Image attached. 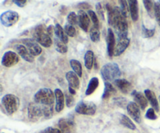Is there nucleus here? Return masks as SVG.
Wrapping results in <instances>:
<instances>
[{"instance_id": "1", "label": "nucleus", "mask_w": 160, "mask_h": 133, "mask_svg": "<svg viewBox=\"0 0 160 133\" xmlns=\"http://www.w3.org/2000/svg\"><path fill=\"white\" fill-rule=\"evenodd\" d=\"M108 23L115 29L118 37L128 36V23L127 17L121 12L119 7H112L111 5L106 4Z\"/></svg>"}, {"instance_id": "2", "label": "nucleus", "mask_w": 160, "mask_h": 133, "mask_svg": "<svg viewBox=\"0 0 160 133\" xmlns=\"http://www.w3.org/2000/svg\"><path fill=\"white\" fill-rule=\"evenodd\" d=\"M100 74H101L102 78L106 82H109V81L116 80L117 78L120 77L121 75V71L117 63L109 62L102 67L100 70Z\"/></svg>"}, {"instance_id": "3", "label": "nucleus", "mask_w": 160, "mask_h": 133, "mask_svg": "<svg viewBox=\"0 0 160 133\" xmlns=\"http://www.w3.org/2000/svg\"><path fill=\"white\" fill-rule=\"evenodd\" d=\"M33 39L44 48H49L52 45V37L47 32V28L45 25L40 24L36 26L33 32Z\"/></svg>"}, {"instance_id": "4", "label": "nucleus", "mask_w": 160, "mask_h": 133, "mask_svg": "<svg viewBox=\"0 0 160 133\" xmlns=\"http://www.w3.org/2000/svg\"><path fill=\"white\" fill-rule=\"evenodd\" d=\"M34 102L42 105H53L56 98H55V93L49 88L40 89L36 92L34 96Z\"/></svg>"}, {"instance_id": "5", "label": "nucleus", "mask_w": 160, "mask_h": 133, "mask_svg": "<svg viewBox=\"0 0 160 133\" xmlns=\"http://www.w3.org/2000/svg\"><path fill=\"white\" fill-rule=\"evenodd\" d=\"M1 104L8 115H13L20 107V99L17 96L7 93L2 97Z\"/></svg>"}, {"instance_id": "6", "label": "nucleus", "mask_w": 160, "mask_h": 133, "mask_svg": "<svg viewBox=\"0 0 160 133\" xmlns=\"http://www.w3.org/2000/svg\"><path fill=\"white\" fill-rule=\"evenodd\" d=\"M28 118L31 121H38L42 118H45V105L30 103L28 107Z\"/></svg>"}, {"instance_id": "7", "label": "nucleus", "mask_w": 160, "mask_h": 133, "mask_svg": "<svg viewBox=\"0 0 160 133\" xmlns=\"http://www.w3.org/2000/svg\"><path fill=\"white\" fill-rule=\"evenodd\" d=\"M96 105L91 101H81L77 104L76 107H75V112L79 115L92 116L96 113Z\"/></svg>"}, {"instance_id": "8", "label": "nucleus", "mask_w": 160, "mask_h": 133, "mask_svg": "<svg viewBox=\"0 0 160 133\" xmlns=\"http://www.w3.org/2000/svg\"><path fill=\"white\" fill-rule=\"evenodd\" d=\"M19 18H20V16L17 12L12 10H8L1 14L0 21L4 26L10 27L17 23Z\"/></svg>"}, {"instance_id": "9", "label": "nucleus", "mask_w": 160, "mask_h": 133, "mask_svg": "<svg viewBox=\"0 0 160 133\" xmlns=\"http://www.w3.org/2000/svg\"><path fill=\"white\" fill-rule=\"evenodd\" d=\"M19 60H20V58H19V55L17 53L12 51H7L3 55L1 63L3 66L9 68V67L17 65L19 62Z\"/></svg>"}, {"instance_id": "10", "label": "nucleus", "mask_w": 160, "mask_h": 133, "mask_svg": "<svg viewBox=\"0 0 160 133\" xmlns=\"http://www.w3.org/2000/svg\"><path fill=\"white\" fill-rule=\"evenodd\" d=\"M21 41L22 43L23 44V45L26 46V48H28V51L31 52V54L34 57H35V56H38L42 54V48H41L39 44L34 39L24 38Z\"/></svg>"}, {"instance_id": "11", "label": "nucleus", "mask_w": 160, "mask_h": 133, "mask_svg": "<svg viewBox=\"0 0 160 133\" xmlns=\"http://www.w3.org/2000/svg\"><path fill=\"white\" fill-rule=\"evenodd\" d=\"M58 126L64 133L76 132V126L73 118H60L58 121Z\"/></svg>"}, {"instance_id": "12", "label": "nucleus", "mask_w": 160, "mask_h": 133, "mask_svg": "<svg viewBox=\"0 0 160 133\" xmlns=\"http://www.w3.org/2000/svg\"><path fill=\"white\" fill-rule=\"evenodd\" d=\"M131 40L128 36H122L118 37V41L116 44L115 51H114V56L118 57L120 56L128 48Z\"/></svg>"}, {"instance_id": "13", "label": "nucleus", "mask_w": 160, "mask_h": 133, "mask_svg": "<svg viewBox=\"0 0 160 133\" xmlns=\"http://www.w3.org/2000/svg\"><path fill=\"white\" fill-rule=\"evenodd\" d=\"M127 111H128V115L134 121H136L138 124L142 122V115H141L140 107L135 102L131 101V102L128 103V106H127Z\"/></svg>"}, {"instance_id": "14", "label": "nucleus", "mask_w": 160, "mask_h": 133, "mask_svg": "<svg viewBox=\"0 0 160 133\" xmlns=\"http://www.w3.org/2000/svg\"><path fill=\"white\" fill-rule=\"evenodd\" d=\"M78 16V25H79V26L84 31V32H88L89 27H90V17H89L88 14L87 12H84V10H79Z\"/></svg>"}, {"instance_id": "15", "label": "nucleus", "mask_w": 160, "mask_h": 133, "mask_svg": "<svg viewBox=\"0 0 160 133\" xmlns=\"http://www.w3.org/2000/svg\"><path fill=\"white\" fill-rule=\"evenodd\" d=\"M106 44H107V53L108 55L110 58L114 56V51L116 47V40L115 35L111 28H109L107 31V36H106Z\"/></svg>"}, {"instance_id": "16", "label": "nucleus", "mask_w": 160, "mask_h": 133, "mask_svg": "<svg viewBox=\"0 0 160 133\" xmlns=\"http://www.w3.org/2000/svg\"><path fill=\"white\" fill-rule=\"evenodd\" d=\"M15 50L17 51V53L26 62H34V57L31 54L26 46L23 45H17L15 46Z\"/></svg>"}, {"instance_id": "17", "label": "nucleus", "mask_w": 160, "mask_h": 133, "mask_svg": "<svg viewBox=\"0 0 160 133\" xmlns=\"http://www.w3.org/2000/svg\"><path fill=\"white\" fill-rule=\"evenodd\" d=\"M55 98H56V106H55V110L57 113L62 112L64 108V104H65V96L60 89H56L54 91Z\"/></svg>"}, {"instance_id": "18", "label": "nucleus", "mask_w": 160, "mask_h": 133, "mask_svg": "<svg viewBox=\"0 0 160 133\" xmlns=\"http://www.w3.org/2000/svg\"><path fill=\"white\" fill-rule=\"evenodd\" d=\"M66 79L68 82L69 87L74 90H78L80 87V79L79 76L73 71L67 72L66 74Z\"/></svg>"}, {"instance_id": "19", "label": "nucleus", "mask_w": 160, "mask_h": 133, "mask_svg": "<svg viewBox=\"0 0 160 133\" xmlns=\"http://www.w3.org/2000/svg\"><path fill=\"white\" fill-rule=\"evenodd\" d=\"M131 94H132L136 104L140 107L142 110H145L148 106V100H147L145 95H144L142 92H138L135 90L133 91Z\"/></svg>"}, {"instance_id": "20", "label": "nucleus", "mask_w": 160, "mask_h": 133, "mask_svg": "<svg viewBox=\"0 0 160 133\" xmlns=\"http://www.w3.org/2000/svg\"><path fill=\"white\" fill-rule=\"evenodd\" d=\"M114 82H115V85L117 86V87H118L119 90L123 93H125V94H128V93H130L131 88H132L131 83L127 79H117Z\"/></svg>"}, {"instance_id": "21", "label": "nucleus", "mask_w": 160, "mask_h": 133, "mask_svg": "<svg viewBox=\"0 0 160 133\" xmlns=\"http://www.w3.org/2000/svg\"><path fill=\"white\" fill-rule=\"evenodd\" d=\"M145 97H146L147 100L149 101V103L151 104L152 108L155 109L156 112H158L159 111V102H158V100L156 98V94H155L154 92L152 90H149V89H146L144 92Z\"/></svg>"}, {"instance_id": "22", "label": "nucleus", "mask_w": 160, "mask_h": 133, "mask_svg": "<svg viewBox=\"0 0 160 133\" xmlns=\"http://www.w3.org/2000/svg\"><path fill=\"white\" fill-rule=\"evenodd\" d=\"M129 6L130 14L133 21H137L138 20V0H128Z\"/></svg>"}, {"instance_id": "23", "label": "nucleus", "mask_w": 160, "mask_h": 133, "mask_svg": "<svg viewBox=\"0 0 160 133\" xmlns=\"http://www.w3.org/2000/svg\"><path fill=\"white\" fill-rule=\"evenodd\" d=\"M55 34H56V37L61 41L65 44L68 43V36L67 35V34L64 31V29H62L61 25L58 23H56L55 25Z\"/></svg>"}, {"instance_id": "24", "label": "nucleus", "mask_w": 160, "mask_h": 133, "mask_svg": "<svg viewBox=\"0 0 160 133\" xmlns=\"http://www.w3.org/2000/svg\"><path fill=\"white\" fill-rule=\"evenodd\" d=\"M84 65H85L86 69L88 70H91L93 67L94 63H95V54L92 51L88 50L86 51L85 55H84Z\"/></svg>"}, {"instance_id": "25", "label": "nucleus", "mask_w": 160, "mask_h": 133, "mask_svg": "<svg viewBox=\"0 0 160 133\" xmlns=\"http://www.w3.org/2000/svg\"><path fill=\"white\" fill-rule=\"evenodd\" d=\"M98 85H99V80H98V78L92 77L89 81L87 89L85 90L86 96H90L91 94H92L96 90V89L98 88Z\"/></svg>"}, {"instance_id": "26", "label": "nucleus", "mask_w": 160, "mask_h": 133, "mask_svg": "<svg viewBox=\"0 0 160 133\" xmlns=\"http://www.w3.org/2000/svg\"><path fill=\"white\" fill-rule=\"evenodd\" d=\"M105 88L104 91H103V94L102 98L103 100H106L108 98L110 97L112 95L116 94L117 93V90L115 89V87H113V86L109 82H105L104 83Z\"/></svg>"}, {"instance_id": "27", "label": "nucleus", "mask_w": 160, "mask_h": 133, "mask_svg": "<svg viewBox=\"0 0 160 133\" xmlns=\"http://www.w3.org/2000/svg\"><path fill=\"white\" fill-rule=\"evenodd\" d=\"M120 122L124 127L128 128V129H131V130H135L136 129V126L134 125V123L131 121V118L129 117H128L125 115H120Z\"/></svg>"}, {"instance_id": "28", "label": "nucleus", "mask_w": 160, "mask_h": 133, "mask_svg": "<svg viewBox=\"0 0 160 133\" xmlns=\"http://www.w3.org/2000/svg\"><path fill=\"white\" fill-rule=\"evenodd\" d=\"M70 65L73 71L79 77H81L82 76V65H81V62L78 60H76V59H71L70 61Z\"/></svg>"}, {"instance_id": "29", "label": "nucleus", "mask_w": 160, "mask_h": 133, "mask_svg": "<svg viewBox=\"0 0 160 133\" xmlns=\"http://www.w3.org/2000/svg\"><path fill=\"white\" fill-rule=\"evenodd\" d=\"M55 45H56V50L60 54H65L68 51L67 44L63 43L58 38H56V40H55Z\"/></svg>"}, {"instance_id": "30", "label": "nucleus", "mask_w": 160, "mask_h": 133, "mask_svg": "<svg viewBox=\"0 0 160 133\" xmlns=\"http://www.w3.org/2000/svg\"><path fill=\"white\" fill-rule=\"evenodd\" d=\"M90 38L92 41L98 42L100 40V31L99 28L92 26L90 30Z\"/></svg>"}, {"instance_id": "31", "label": "nucleus", "mask_w": 160, "mask_h": 133, "mask_svg": "<svg viewBox=\"0 0 160 133\" xmlns=\"http://www.w3.org/2000/svg\"><path fill=\"white\" fill-rule=\"evenodd\" d=\"M142 1H143V4L145 6V8L147 10V12H148V13L151 17H152L155 6V3L153 2V0H142Z\"/></svg>"}, {"instance_id": "32", "label": "nucleus", "mask_w": 160, "mask_h": 133, "mask_svg": "<svg viewBox=\"0 0 160 133\" xmlns=\"http://www.w3.org/2000/svg\"><path fill=\"white\" fill-rule=\"evenodd\" d=\"M155 32H156V29L153 28V29H148L147 27H145V25H142V34L143 37L145 38H150V37H152L154 36Z\"/></svg>"}, {"instance_id": "33", "label": "nucleus", "mask_w": 160, "mask_h": 133, "mask_svg": "<svg viewBox=\"0 0 160 133\" xmlns=\"http://www.w3.org/2000/svg\"><path fill=\"white\" fill-rule=\"evenodd\" d=\"M112 101H113L114 104H116V105L118 106V107H123V108H125V107L127 108V106H128V103H128V101H127L126 98H123L122 97L113 98V99H112Z\"/></svg>"}, {"instance_id": "34", "label": "nucleus", "mask_w": 160, "mask_h": 133, "mask_svg": "<svg viewBox=\"0 0 160 133\" xmlns=\"http://www.w3.org/2000/svg\"><path fill=\"white\" fill-rule=\"evenodd\" d=\"M88 14L90 17L92 23H93V26L97 28H99V20H98V17L97 14L93 10H88Z\"/></svg>"}, {"instance_id": "35", "label": "nucleus", "mask_w": 160, "mask_h": 133, "mask_svg": "<svg viewBox=\"0 0 160 133\" xmlns=\"http://www.w3.org/2000/svg\"><path fill=\"white\" fill-rule=\"evenodd\" d=\"M119 2H120V10H121V12H123V15L127 17H128V12H130L128 0H119Z\"/></svg>"}, {"instance_id": "36", "label": "nucleus", "mask_w": 160, "mask_h": 133, "mask_svg": "<svg viewBox=\"0 0 160 133\" xmlns=\"http://www.w3.org/2000/svg\"><path fill=\"white\" fill-rule=\"evenodd\" d=\"M67 22L73 26L78 24V16L74 12H70L67 16Z\"/></svg>"}, {"instance_id": "37", "label": "nucleus", "mask_w": 160, "mask_h": 133, "mask_svg": "<svg viewBox=\"0 0 160 133\" xmlns=\"http://www.w3.org/2000/svg\"><path fill=\"white\" fill-rule=\"evenodd\" d=\"M64 31H65V33L67 34V35L68 37H73L76 35V29H75V27L73 25H70L69 23L65 25V26H64Z\"/></svg>"}, {"instance_id": "38", "label": "nucleus", "mask_w": 160, "mask_h": 133, "mask_svg": "<svg viewBox=\"0 0 160 133\" xmlns=\"http://www.w3.org/2000/svg\"><path fill=\"white\" fill-rule=\"evenodd\" d=\"M73 95L70 94V93H65V102L67 107H71L74 104V98Z\"/></svg>"}, {"instance_id": "39", "label": "nucleus", "mask_w": 160, "mask_h": 133, "mask_svg": "<svg viewBox=\"0 0 160 133\" xmlns=\"http://www.w3.org/2000/svg\"><path fill=\"white\" fill-rule=\"evenodd\" d=\"M145 118L149 120H156L157 119V116L156 115V111H155L154 108H149L147 111L146 114H145Z\"/></svg>"}, {"instance_id": "40", "label": "nucleus", "mask_w": 160, "mask_h": 133, "mask_svg": "<svg viewBox=\"0 0 160 133\" xmlns=\"http://www.w3.org/2000/svg\"><path fill=\"white\" fill-rule=\"evenodd\" d=\"M154 14H155V17H156V21H157L158 24L160 26V4L159 2L155 3Z\"/></svg>"}, {"instance_id": "41", "label": "nucleus", "mask_w": 160, "mask_h": 133, "mask_svg": "<svg viewBox=\"0 0 160 133\" xmlns=\"http://www.w3.org/2000/svg\"><path fill=\"white\" fill-rule=\"evenodd\" d=\"M95 9H96L97 13H98V17L102 19V20H105V13H104V9H103L102 6L100 2H98L95 6Z\"/></svg>"}, {"instance_id": "42", "label": "nucleus", "mask_w": 160, "mask_h": 133, "mask_svg": "<svg viewBox=\"0 0 160 133\" xmlns=\"http://www.w3.org/2000/svg\"><path fill=\"white\" fill-rule=\"evenodd\" d=\"M44 133H64L61 129L54 127H48L44 130Z\"/></svg>"}, {"instance_id": "43", "label": "nucleus", "mask_w": 160, "mask_h": 133, "mask_svg": "<svg viewBox=\"0 0 160 133\" xmlns=\"http://www.w3.org/2000/svg\"><path fill=\"white\" fill-rule=\"evenodd\" d=\"M12 2L17 5L18 7L23 8L26 6L28 0H12Z\"/></svg>"}, {"instance_id": "44", "label": "nucleus", "mask_w": 160, "mask_h": 133, "mask_svg": "<svg viewBox=\"0 0 160 133\" xmlns=\"http://www.w3.org/2000/svg\"><path fill=\"white\" fill-rule=\"evenodd\" d=\"M92 7L90 4H88V2H81L78 5V8L81 9V10L83 9H88Z\"/></svg>"}, {"instance_id": "45", "label": "nucleus", "mask_w": 160, "mask_h": 133, "mask_svg": "<svg viewBox=\"0 0 160 133\" xmlns=\"http://www.w3.org/2000/svg\"><path fill=\"white\" fill-rule=\"evenodd\" d=\"M47 32H48V34L52 37L53 33H55V27H53L52 25H50V26H48V27H47Z\"/></svg>"}, {"instance_id": "46", "label": "nucleus", "mask_w": 160, "mask_h": 133, "mask_svg": "<svg viewBox=\"0 0 160 133\" xmlns=\"http://www.w3.org/2000/svg\"><path fill=\"white\" fill-rule=\"evenodd\" d=\"M69 93L72 95H75L76 94V90H74V89H73V88H71V87H69Z\"/></svg>"}, {"instance_id": "47", "label": "nucleus", "mask_w": 160, "mask_h": 133, "mask_svg": "<svg viewBox=\"0 0 160 133\" xmlns=\"http://www.w3.org/2000/svg\"><path fill=\"white\" fill-rule=\"evenodd\" d=\"M159 103H160V96L159 97Z\"/></svg>"}, {"instance_id": "48", "label": "nucleus", "mask_w": 160, "mask_h": 133, "mask_svg": "<svg viewBox=\"0 0 160 133\" xmlns=\"http://www.w3.org/2000/svg\"><path fill=\"white\" fill-rule=\"evenodd\" d=\"M159 4H160V0H159Z\"/></svg>"}, {"instance_id": "49", "label": "nucleus", "mask_w": 160, "mask_h": 133, "mask_svg": "<svg viewBox=\"0 0 160 133\" xmlns=\"http://www.w3.org/2000/svg\"><path fill=\"white\" fill-rule=\"evenodd\" d=\"M2 133H3V132H2Z\"/></svg>"}]
</instances>
